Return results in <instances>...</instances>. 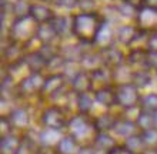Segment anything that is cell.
Listing matches in <instances>:
<instances>
[{
	"instance_id": "1",
	"label": "cell",
	"mask_w": 157,
	"mask_h": 154,
	"mask_svg": "<svg viewBox=\"0 0 157 154\" xmlns=\"http://www.w3.org/2000/svg\"><path fill=\"white\" fill-rule=\"evenodd\" d=\"M104 20L106 19L97 12H82L80 14H76L73 16V36H76L82 43L94 44L97 33Z\"/></svg>"
},
{
	"instance_id": "2",
	"label": "cell",
	"mask_w": 157,
	"mask_h": 154,
	"mask_svg": "<svg viewBox=\"0 0 157 154\" xmlns=\"http://www.w3.org/2000/svg\"><path fill=\"white\" fill-rule=\"evenodd\" d=\"M66 129L69 134L73 136L80 144L84 140H91V144H93V140L97 134L93 124V117H90L89 114H80V113L69 118Z\"/></svg>"
},
{
	"instance_id": "3",
	"label": "cell",
	"mask_w": 157,
	"mask_h": 154,
	"mask_svg": "<svg viewBox=\"0 0 157 154\" xmlns=\"http://www.w3.org/2000/svg\"><path fill=\"white\" fill-rule=\"evenodd\" d=\"M37 26L39 24L30 16L14 20L12 23V26H10V29H9L12 42L20 43V44L25 43V46H26L30 40H33V39L36 37Z\"/></svg>"
},
{
	"instance_id": "4",
	"label": "cell",
	"mask_w": 157,
	"mask_h": 154,
	"mask_svg": "<svg viewBox=\"0 0 157 154\" xmlns=\"http://www.w3.org/2000/svg\"><path fill=\"white\" fill-rule=\"evenodd\" d=\"M116 87V103L119 107L123 110H130V108L139 107L141 94L140 88L133 83L119 84L114 86Z\"/></svg>"
},
{
	"instance_id": "5",
	"label": "cell",
	"mask_w": 157,
	"mask_h": 154,
	"mask_svg": "<svg viewBox=\"0 0 157 154\" xmlns=\"http://www.w3.org/2000/svg\"><path fill=\"white\" fill-rule=\"evenodd\" d=\"M69 118L70 117H67L64 108L62 106H57V104L46 107L41 111V116H40L41 124L44 126V129H53V130L66 129Z\"/></svg>"
},
{
	"instance_id": "6",
	"label": "cell",
	"mask_w": 157,
	"mask_h": 154,
	"mask_svg": "<svg viewBox=\"0 0 157 154\" xmlns=\"http://www.w3.org/2000/svg\"><path fill=\"white\" fill-rule=\"evenodd\" d=\"M46 77H43L41 73H30L27 77H23L20 83L17 84V93L20 96H34L39 94L43 88Z\"/></svg>"
},
{
	"instance_id": "7",
	"label": "cell",
	"mask_w": 157,
	"mask_h": 154,
	"mask_svg": "<svg viewBox=\"0 0 157 154\" xmlns=\"http://www.w3.org/2000/svg\"><path fill=\"white\" fill-rule=\"evenodd\" d=\"M64 88H66V74H49L44 80L40 96L53 99L56 94L63 92Z\"/></svg>"
},
{
	"instance_id": "8",
	"label": "cell",
	"mask_w": 157,
	"mask_h": 154,
	"mask_svg": "<svg viewBox=\"0 0 157 154\" xmlns=\"http://www.w3.org/2000/svg\"><path fill=\"white\" fill-rule=\"evenodd\" d=\"M112 131L116 134L117 137H121V138H124V140L128 137H132V136H134V134H137V133H140L136 121L132 120V118H128V117H124V116L117 117Z\"/></svg>"
},
{
	"instance_id": "9",
	"label": "cell",
	"mask_w": 157,
	"mask_h": 154,
	"mask_svg": "<svg viewBox=\"0 0 157 154\" xmlns=\"http://www.w3.org/2000/svg\"><path fill=\"white\" fill-rule=\"evenodd\" d=\"M70 90L76 94L93 92V80H91L90 71L78 70L70 81Z\"/></svg>"
},
{
	"instance_id": "10",
	"label": "cell",
	"mask_w": 157,
	"mask_h": 154,
	"mask_svg": "<svg viewBox=\"0 0 157 154\" xmlns=\"http://www.w3.org/2000/svg\"><path fill=\"white\" fill-rule=\"evenodd\" d=\"M100 53H101V57H103L104 66L112 69V70L123 66L126 60H127L126 56L123 54V51L117 49V47H114L113 44L109 47H104V49H100Z\"/></svg>"
},
{
	"instance_id": "11",
	"label": "cell",
	"mask_w": 157,
	"mask_h": 154,
	"mask_svg": "<svg viewBox=\"0 0 157 154\" xmlns=\"http://www.w3.org/2000/svg\"><path fill=\"white\" fill-rule=\"evenodd\" d=\"M10 118L13 129L14 130H26L30 124V114L27 111V108L25 107H16L7 114Z\"/></svg>"
},
{
	"instance_id": "12",
	"label": "cell",
	"mask_w": 157,
	"mask_h": 154,
	"mask_svg": "<svg viewBox=\"0 0 157 154\" xmlns=\"http://www.w3.org/2000/svg\"><path fill=\"white\" fill-rule=\"evenodd\" d=\"M53 10L46 6V4H32L30 7V17L33 19L37 24H44V23H50L54 19Z\"/></svg>"
},
{
	"instance_id": "13",
	"label": "cell",
	"mask_w": 157,
	"mask_h": 154,
	"mask_svg": "<svg viewBox=\"0 0 157 154\" xmlns=\"http://www.w3.org/2000/svg\"><path fill=\"white\" fill-rule=\"evenodd\" d=\"M63 136L64 134H62V130L44 129L39 134V143L41 147H46L47 150H54Z\"/></svg>"
},
{
	"instance_id": "14",
	"label": "cell",
	"mask_w": 157,
	"mask_h": 154,
	"mask_svg": "<svg viewBox=\"0 0 157 154\" xmlns=\"http://www.w3.org/2000/svg\"><path fill=\"white\" fill-rule=\"evenodd\" d=\"M25 64L30 70V73H41L47 67V60L39 53V50H33V51L26 53Z\"/></svg>"
},
{
	"instance_id": "15",
	"label": "cell",
	"mask_w": 157,
	"mask_h": 154,
	"mask_svg": "<svg viewBox=\"0 0 157 154\" xmlns=\"http://www.w3.org/2000/svg\"><path fill=\"white\" fill-rule=\"evenodd\" d=\"M96 103L103 106L106 108H112L117 106L116 103V87L114 86H109V87L99 88L94 92Z\"/></svg>"
},
{
	"instance_id": "16",
	"label": "cell",
	"mask_w": 157,
	"mask_h": 154,
	"mask_svg": "<svg viewBox=\"0 0 157 154\" xmlns=\"http://www.w3.org/2000/svg\"><path fill=\"white\" fill-rule=\"evenodd\" d=\"M80 64H82V70L86 71H94L97 69L104 66L103 63V57H101V53L100 51H93V50H87L86 53L83 54L82 60H80Z\"/></svg>"
},
{
	"instance_id": "17",
	"label": "cell",
	"mask_w": 157,
	"mask_h": 154,
	"mask_svg": "<svg viewBox=\"0 0 157 154\" xmlns=\"http://www.w3.org/2000/svg\"><path fill=\"white\" fill-rule=\"evenodd\" d=\"M25 49H23V44H20V43L12 42L4 49V60L9 63V66L25 62Z\"/></svg>"
},
{
	"instance_id": "18",
	"label": "cell",
	"mask_w": 157,
	"mask_h": 154,
	"mask_svg": "<svg viewBox=\"0 0 157 154\" xmlns=\"http://www.w3.org/2000/svg\"><path fill=\"white\" fill-rule=\"evenodd\" d=\"M21 143H23V138H20L16 134H9L6 137H2L0 154H19Z\"/></svg>"
},
{
	"instance_id": "19",
	"label": "cell",
	"mask_w": 157,
	"mask_h": 154,
	"mask_svg": "<svg viewBox=\"0 0 157 154\" xmlns=\"http://www.w3.org/2000/svg\"><path fill=\"white\" fill-rule=\"evenodd\" d=\"M80 147H82L80 143L73 136L64 134L62 137V140L59 141V144L56 146L54 151H56V154H77Z\"/></svg>"
},
{
	"instance_id": "20",
	"label": "cell",
	"mask_w": 157,
	"mask_h": 154,
	"mask_svg": "<svg viewBox=\"0 0 157 154\" xmlns=\"http://www.w3.org/2000/svg\"><path fill=\"white\" fill-rule=\"evenodd\" d=\"M116 116L110 113H103L99 116L93 117V124H94L96 133H110L113 130V126L116 123Z\"/></svg>"
},
{
	"instance_id": "21",
	"label": "cell",
	"mask_w": 157,
	"mask_h": 154,
	"mask_svg": "<svg viewBox=\"0 0 157 154\" xmlns=\"http://www.w3.org/2000/svg\"><path fill=\"white\" fill-rule=\"evenodd\" d=\"M94 104H96L94 92H87V93L77 94V99H76L77 113H80V114H89V116H90Z\"/></svg>"
},
{
	"instance_id": "22",
	"label": "cell",
	"mask_w": 157,
	"mask_h": 154,
	"mask_svg": "<svg viewBox=\"0 0 157 154\" xmlns=\"http://www.w3.org/2000/svg\"><path fill=\"white\" fill-rule=\"evenodd\" d=\"M50 24L53 26L54 32L59 37H64L67 33L73 34V17L70 21V17L67 16H54V19L50 21Z\"/></svg>"
},
{
	"instance_id": "23",
	"label": "cell",
	"mask_w": 157,
	"mask_h": 154,
	"mask_svg": "<svg viewBox=\"0 0 157 154\" xmlns=\"http://www.w3.org/2000/svg\"><path fill=\"white\" fill-rule=\"evenodd\" d=\"M91 146L97 148V150H104V151H112L114 147H117L119 144L116 143L114 137L110 133H97L96 134L93 144Z\"/></svg>"
},
{
	"instance_id": "24",
	"label": "cell",
	"mask_w": 157,
	"mask_h": 154,
	"mask_svg": "<svg viewBox=\"0 0 157 154\" xmlns=\"http://www.w3.org/2000/svg\"><path fill=\"white\" fill-rule=\"evenodd\" d=\"M36 39L40 42V44H53V42L56 39H59V36L54 32L53 26L50 24V23H44V24L37 26Z\"/></svg>"
},
{
	"instance_id": "25",
	"label": "cell",
	"mask_w": 157,
	"mask_h": 154,
	"mask_svg": "<svg viewBox=\"0 0 157 154\" xmlns=\"http://www.w3.org/2000/svg\"><path fill=\"white\" fill-rule=\"evenodd\" d=\"M126 62H127L130 66H139L140 70H144V69H147V50H143V49H132Z\"/></svg>"
},
{
	"instance_id": "26",
	"label": "cell",
	"mask_w": 157,
	"mask_h": 154,
	"mask_svg": "<svg viewBox=\"0 0 157 154\" xmlns=\"http://www.w3.org/2000/svg\"><path fill=\"white\" fill-rule=\"evenodd\" d=\"M133 76H134V71L128 66H126V64L117 67V69L113 70V81H114V86L133 83Z\"/></svg>"
},
{
	"instance_id": "27",
	"label": "cell",
	"mask_w": 157,
	"mask_h": 154,
	"mask_svg": "<svg viewBox=\"0 0 157 154\" xmlns=\"http://www.w3.org/2000/svg\"><path fill=\"white\" fill-rule=\"evenodd\" d=\"M139 26L134 27V26H123L120 27V30L117 32V40H119L121 44L124 46H132L134 39L137 37V33H139Z\"/></svg>"
},
{
	"instance_id": "28",
	"label": "cell",
	"mask_w": 157,
	"mask_h": 154,
	"mask_svg": "<svg viewBox=\"0 0 157 154\" xmlns=\"http://www.w3.org/2000/svg\"><path fill=\"white\" fill-rule=\"evenodd\" d=\"M66 66H67V60L62 56V53H59L50 60H47L46 70L49 71V74H64Z\"/></svg>"
},
{
	"instance_id": "29",
	"label": "cell",
	"mask_w": 157,
	"mask_h": 154,
	"mask_svg": "<svg viewBox=\"0 0 157 154\" xmlns=\"http://www.w3.org/2000/svg\"><path fill=\"white\" fill-rule=\"evenodd\" d=\"M136 124H137V127H139L140 131H146V130L154 129V127H156V117H154V113H149V111L140 110L139 116L136 117Z\"/></svg>"
},
{
	"instance_id": "30",
	"label": "cell",
	"mask_w": 157,
	"mask_h": 154,
	"mask_svg": "<svg viewBox=\"0 0 157 154\" xmlns=\"http://www.w3.org/2000/svg\"><path fill=\"white\" fill-rule=\"evenodd\" d=\"M123 146L134 154H141L144 150H147L144 141H143V138H141V136H140V133H137V134H134V136H132V137L126 138Z\"/></svg>"
},
{
	"instance_id": "31",
	"label": "cell",
	"mask_w": 157,
	"mask_h": 154,
	"mask_svg": "<svg viewBox=\"0 0 157 154\" xmlns=\"http://www.w3.org/2000/svg\"><path fill=\"white\" fill-rule=\"evenodd\" d=\"M139 107L143 111L156 113L157 111V93H147L144 96H141Z\"/></svg>"
},
{
	"instance_id": "32",
	"label": "cell",
	"mask_w": 157,
	"mask_h": 154,
	"mask_svg": "<svg viewBox=\"0 0 157 154\" xmlns=\"http://www.w3.org/2000/svg\"><path fill=\"white\" fill-rule=\"evenodd\" d=\"M30 7H32V3H29V0H16L13 3V16H14V20L30 16Z\"/></svg>"
},
{
	"instance_id": "33",
	"label": "cell",
	"mask_w": 157,
	"mask_h": 154,
	"mask_svg": "<svg viewBox=\"0 0 157 154\" xmlns=\"http://www.w3.org/2000/svg\"><path fill=\"white\" fill-rule=\"evenodd\" d=\"M151 71L144 69V70H134L133 76V84H136L139 88H144L149 84H151Z\"/></svg>"
},
{
	"instance_id": "34",
	"label": "cell",
	"mask_w": 157,
	"mask_h": 154,
	"mask_svg": "<svg viewBox=\"0 0 157 154\" xmlns=\"http://www.w3.org/2000/svg\"><path fill=\"white\" fill-rule=\"evenodd\" d=\"M140 136L146 144V148H157V127L140 131Z\"/></svg>"
},
{
	"instance_id": "35",
	"label": "cell",
	"mask_w": 157,
	"mask_h": 154,
	"mask_svg": "<svg viewBox=\"0 0 157 154\" xmlns=\"http://www.w3.org/2000/svg\"><path fill=\"white\" fill-rule=\"evenodd\" d=\"M39 53L46 58V60H50L52 57H54L56 54H59V49L54 44H40L39 47Z\"/></svg>"
},
{
	"instance_id": "36",
	"label": "cell",
	"mask_w": 157,
	"mask_h": 154,
	"mask_svg": "<svg viewBox=\"0 0 157 154\" xmlns=\"http://www.w3.org/2000/svg\"><path fill=\"white\" fill-rule=\"evenodd\" d=\"M13 126L10 123V118L7 116H3L0 120V131H2V137H6L9 134H13Z\"/></svg>"
},
{
	"instance_id": "37",
	"label": "cell",
	"mask_w": 157,
	"mask_h": 154,
	"mask_svg": "<svg viewBox=\"0 0 157 154\" xmlns=\"http://www.w3.org/2000/svg\"><path fill=\"white\" fill-rule=\"evenodd\" d=\"M147 70L157 71V51H147Z\"/></svg>"
},
{
	"instance_id": "38",
	"label": "cell",
	"mask_w": 157,
	"mask_h": 154,
	"mask_svg": "<svg viewBox=\"0 0 157 154\" xmlns=\"http://www.w3.org/2000/svg\"><path fill=\"white\" fill-rule=\"evenodd\" d=\"M147 51H157V29L151 30L147 42Z\"/></svg>"
},
{
	"instance_id": "39",
	"label": "cell",
	"mask_w": 157,
	"mask_h": 154,
	"mask_svg": "<svg viewBox=\"0 0 157 154\" xmlns=\"http://www.w3.org/2000/svg\"><path fill=\"white\" fill-rule=\"evenodd\" d=\"M78 6L82 9V12L90 13V12H93V9H94L96 2L94 0H80V2H78Z\"/></svg>"
},
{
	"instance_id": "40",
	"label": "cell",
	"mask_w": 157,
	"mask_h": 154,
	"mask_svg": "<svg viewBox=\"0 0 157 154\" xmlns=\"http://www.w3.org/2000/svg\"><path fill=\"white\" fill-rule=\"evenodd\" d=\"M78 2H80V0H57L56 6L70 10V9H75L76 6H78Z\"/></svg>"
},
{
	"instance_id": "41",
	"label": "cell",
	"mask_w": 157,
	"mask_h": 154,
	"mask_svg": "<svg viewBox=\"0 0 157 154\" xmlns=\"http://www.w3.org/2000/svg\"><path fill=\"white\" fill-rule=\"evenodd\" d=\"M123 3L128 4V6H132L133 9H136V10H140V9L144 7V3L146 0H121Z\"/></svg>"
},
{
	"instance_id": "42",
	"label": "cell",
	"mask_w": 157,
	"mask_h": 154,
	"mask_svg": "<svg viewBox=\"0 0 157 154\" xmlns=\"http://www.w3.org/2000/svg\"><path fill=\"white\" fill-rule=\"evenodd\" d=\"M144 7L153 9V10H157V0H146Z\"/></svg>"
},
{
	"instance_id": "43",
	"label": "cell",
	"mask_w": 157,
	"mask_h": 154,
	"mask_svg": "<svg viewBox=\"0 0 157 154\" xmlns=\"http://www.w3.org/2000/svg\"><path fill=\"white\" fill-rule=\"evenodd\" d=\"M141 154H157V150L156 148H147V150H144Z\"/></svg>"
},
{
	"instance_id": "44",
	"label": "cell",
	"mask_w": 157,
	"mask_h": 154,
	"mask_svg": "<svg viewBox=\"0 0 157 154\" xmlns=\"http://www.w3.org/2000/svg\"><path fill=\"white\" fill-rule=\"evenodd\" d=\"M91 154H109V151L97 150V148H94V147H93V153H91Z\"/></svg>"
},
{
	"instance_id": "45",
	"label": "cell",
	"mask_w": 157,
	"mask_h": 154,
	"mask_svg": "<svg viewBox=\"0 0 157 154\" xmlns=\"http://www.w3.org/2000/svg\"><path fill=\"white\" fill-rule=\"evenodd\" d=\"M41 2H44V3H57V0H41Z\"/></svg>"
},
{
	"instance_id": "46",
	"label": "cell",
	"mask_w": 157,
	"mask_h": 154,
	"mask_svg": "<svg viewBox=\"0 0 157 154\" xmlns=\"http://www.w3.org/2000/svg\"><path fill=\"white\" fill-rule=\"evenodd\" d=\"M41 154H56V151L54 150H47V151H44V153H41Z\"/></svg>"
},
{
	"instance_id": "47",
	"label": "cell",
	"mask_w": 157,
	"mask_h": 154,
	"mask_svg": "<svg viewBox=\"0 0 157 154\" xmlns=\"http://www.w3.org/2000/svg\"><path fill=\"white\" fill-rule=\"evenodd\" d=\"M154 117H156V127H157V111L154 113Z\"/></svg>"
},
{
	"instance_id": "48",
	"label": "cell",
	"mask_w": 157,
	"mask_h": 154,
	"mask_svg": "<svg viewBox=\"0 0 157 154\" xmlns=\"http://www.w3.org/2000/svg\"><path fill=\"white\" fill-rule=\"evenodd\" d=\"M156 150H157V148H156Z\"/></svg>"
}]
</instances>
